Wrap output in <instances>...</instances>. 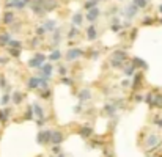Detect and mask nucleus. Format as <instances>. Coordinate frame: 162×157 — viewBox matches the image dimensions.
Instances as JSON below:
<instances>
[{
	"instance_id": "nucleus-2",
	"label": "nucleus",
	"mask_w": 162,
	"mask_h": 157,
	"mask_svg": "<svg viewBox=\"0 0 162 157\" xmlns=\"http://www.w3.org/2000/svg\"><path fill=\"white\" fill-rule=\"evenodd\" d=\"M52 134L53 132H50V131H43V132H40L38 134V143H41V145H44V143H49L50 140H52Z\"/></svg>"
},
{
	"instance_id": "nucleus-21",
	"label": "nucleus",
	"mask_w": 162,
	"mask_h": 157,
	"mask_svg": "<svg viewBox=\"0 0 162 157\" xmlns=\"http://www.w3.org/2000/svg\"><path fill=\"white\" fill-rule=\"evenodd\" d=\"M82 19H84L82 14H76V16H74V19H73L74 25H80V24H82Z\"/></svg>"
},
{
	"instance_id": "nucleus-12",
	"label": "nucleus",
	"mask_w": 162,
	"mask_h": 157,
	"mask_svg": "<svg viewBox=\"0 0 162 157\" xmlns=\"http://www.w3.org/2000/svg\"><path fill=\"white\" fill-rule=\"evenodd\" d=\"M87 36H88V39H96V36H98V33H96V29L91 25V27H88V30H87Z\"/></svg>"
},
{
	"instance_id": "nucleus-23",
	"label": "nucleus",
	"mask_w": 162,
	"mask_h": 157,
	"mask_svg": "<svg viewBox=\"0 0 162 157\" xmlns=\"http://www.w3.org/2000/svg\"><path fill=\"white\" fill-rule=\"evenodd\" d=\"M140 82H142V74H137V76H136V79H134V88H137L139 85H140Z\"/></svg>"
},
{
	"instance_id": "nucleus-34",
	"label": "nucleus",
	"mask_w": 162,
	"mask_h": 157,
	"mask_svg": "<svg viewBox=\"0 0 162 157\" xmlns=\"http://www.w3.org/2000/svg\"><path fill=\"white\" fill-rule=\"evenodd\" d=\"M32 116H33V112H32V108H29V110H27V113H25V118L32 119Z\"/></svg>"
},
{
	"instance_id": "nucleus-1",
	"label": "nucleus",
	"mask_w": 162,
	"mask_h": 157,
	"mask_svg": "<svg viewBox=\"0 0 162 157\" xmlns=\"http://www.w3.org/2000/svg\"><path fill=\"white\" fill-rule=\"evenodd\" d=\"M46 60V57H44L43 53H36L32 60H29V66L30 68H43V61Z\"/></svg>"
},
{
	"instance_id": "nucleus-9",
	"label": "nucleus",
	"mask_w": 162,
	"mask_h": 157,
	"mask_svg": "<svg viewBox=\"0 0 162 157\" xmlns=\"http://www.w3.org/2000/svg\"><path fill=\"white\" fill-rule=\"evenodd\" d=\"M98 16H99V10H98V8H93V10L88 11L87 19H88V21H95V19H98Z\"/></svg>"
},
{
	"instance_id": "nucleus-16",
	"label": "nucleus",
	"mask_w": 162,
	"mask_h": 157,
	"mask_svg": "<svg viewBox=\"0 0 162 157\" xmlns=\"http://www.w3.org/2000/svg\"><path fill=\"white\" fill-rule=\"evenodd\" d=\"M79 134L82 135L84 138H87V137H90V135H91V129H90V127H82V129H80V131H79Z\"/></svg>"
},
{
	"instance_id": "nucleus-39",
	"label": "nucleus",
	"mask_w": 162,
	"mask_h": 157,
	"mask_svg": "<svg viewBox=\"0 0 162 157\" xmlns=\"http://www.w3.org/2000/svg\"><path fill=\"white\" fill-rule=\"evenodd\" d=\"M60 74H61V76H65V74H66V68H63V66H60Z\"/></svg>"
},
{
	"instance_id": "nucleus-26",
	"label": "nucleus",
	"mask_w": 162,
	"mask_h": 157,
	"mask_svg": "<svg viewBox=\"0 0 162 157\" xmlns=\"http://www.w3.org/2000/svg\"><path fill=\"white\" fill-rule=\"evenodd\" d=\"M13 101H14L16 104H19L21 101H22V94H21V93H14V94H13Z\"/></svg>"
},
{
	"instance_id": "nucleus-18",
	"label": "nucleus",
	"mask_w": 162,
	"mask_h": 157,
	"mask_svg": "<svg viewBox=\"0 0 162 157\" xmlns=\"http://www.w3.org/2000/svg\"><path fill=\"white\" fill-rule=\"evenodd\" d=\"M60 57H61V53H60L58 50H53V52L50 53V57H49V58H50L52 61H57V60H60Z\"/></svg>"
},
{
	"instance_id": "nucleus-5",
	"label": "nucleus",
	"mask_w": 162,
	"mask_h": 157,
	"mask_svg": "<svg viewBox=\"0 0 162 157\" xmlns=\"http://www.w3.org/2000/svg\"><path fill=\"white\" fill-rule=\"evenodd\" d=\"M137 10H139V8L136 6V5H129L128 8H126V17H128V19H132V17L134 16H136V13H137Z\"/></svg>"
},
{
	"instance_id": "nucleus-3",
	"label": "nucleus",
	"mask_w": 162,
	"mask_h": 157,
	"mask_svg": "<svg viewBox=\"0 0 162 157\" xmlns=\"http://www.w3.org/2000/svg\"><path fill=\"white\" fill-rule=\"evenodd\" d=\"M82 53H84V52L80 50V49H71V50L66 53V60H69V61H71V60H76V58L80 57Z\"/></svg>"
},
{
	"instance_id": "nucleus-32",
	"label": "nucleus",
	"mask_w": 162,
	"mask_h": 157,
	"mask_svg": "<svg viewBox=\"0 0 162 157\" xmlns=\"http://www.w3.org/2000/svg\"><path fill=\"white\" fill-rule=\"evenodd\" d=\"M10 53L13 55V57H19L21 50H19V49H10Z\"/></svg>"
},
{
	"instance_id": "nucleus-45",
	"label": "nucleus",
	"mask_w": 162,
	"mask_h": 157,
	"mask_svg": "<svg viewBox=\"0 0 162 157\" xmlns=\"http://www.w3.org/2000/svg\"><path fill=\"white\" fill-rule=\"evenodd\" d=\"M24 2H25V3H27V2H29V0H24Z\"/></svg>"
},
{
	"instance_id": "nucleus-24",
	"label": "nucleus",
	"mask_w": 162,
	"mask_h": 157,
	"mask_svg": "<svg viewBox=\"0 0 162 157\" xmlns=\"http://www.w3.org/2000/svg\"><path fill=\"white\" fill-rule=\"evenodd\" d=\"M85 8H87V10H93V8H96V2H93V0H88V2L85 3Z\"/></svg>"
},
{
	"instance_id": "nucleus-43",
	"label": "nucleus",
	"mask_w": 162,
	"mask_h": 157,
	"mask_svg": "<svg viewBox=\"0 0 162 157\" xmlns=\"http://www.w3.org/2000/svg\"><path fill=\"white\" fill-rule=\"evenodd\" d=\"M80 110H82V107H80V105H77V107L74 108V112H80Z\"/></svg>"
},
{
	"instance_id": "nucleus-19",
	"label": "nucleus",
	"mask_w": 162,
	"mask_h": 157,
	"mask_svg": "<svg viewBox=\"0 0 162 157\" xmlns=\"http://www.w3.org/2000/svg\"><path fill=\"white\" fill-rule=\"evenodd\" d=\"M6 43H10V36H8V33H5V35L0 36V46H3V44H6Z\"/></svg>"
},
{
	"instance_id": "nucleus-47",
	"label": "nucleus",
	"mask_w": 162,
	"mask_h": 157,
	"mask_svg": "<svg viewBox=\"0 0 162 157\" xmlns=\"http://www.w3.org/2000/svg\"><path fill=\"white\" fill-rule=\"evenodd\" d=\"M14 2H16V0H14Z\"/></svg>"
},
{
	"instance_id": "nucleus-25",
	"label": "nucleus",
	"mask_w": 162,
	"mask_h": 157,
	"mask_svg": "<svg viewBox=\"0 0 162 157\" xmlns=\"http://www.w3.org/2000/svg\"><path fill=\"white\" fill-rule=\"evenodd\" d=\"M10 46H11V49H21V41H10Z\"/></svg>"
},
{
	"instance_id": "nucleus-31",
	"label": "nucleus",
	"mask_w": 162,
	"mask_h": 157,
	"mask_svg": "<svg viewBox=\"0 0 162 157\" xmlns=\"http://www.w3.org/2000/svg\"><path fill=\"white\" fill-rule=\"evenodd\" d=\"M44 33H46V29H44V27H38V29H36V35L38 36H43Z\"/></svg>"
},
{
	"instance_id": "nucleus-29",
	"label": "nucleus",
	"mask_w": 162,
	"mask_h": 157,
	"mask_svg": "<svg viewBox=\"0 0 162 157\" xmlns=\"http://www.w3.org/2000/svg\"><path fill=\"white\" fill-rule=\"evenodd\" d=\"M115 108H116L115 105H105V107H104V110H105L107 113H113V112H115Z\"/></svg>"
},
{
	"instance_id": "nucleus-17",
	"label": "nucleus",
	"mask_w": 162,
	"mask_h": 157,
	"mask_svg": "<svg viewBox=\"0 0 162 157\" xmlns=\"http://www.w3.org/2000/svg\"><path fill=\"white\" fill-rule=\"evenodd\" d=\"M146 3H148V0H134V5L137 8H145Z\"/></svg>"
},
{
	"instance_id": "nucleus-8",
	"label": "nucleus",
	"mask_w": 162,
	"mask_h": 157,
	"mask_svg": "<svg viewBox=\"0 0 162 157\" xmlns=\"http://www.w3.org/2000/svg\"><path fill=\"white\" fill-rule=\"evenodd\" d=\"M146 146H150V148H156V146H159V138H157L156 135H150V137H148V140H146Z\"/></svg>"
},
{
	"instance_id": "nucleus-40",
	"label": "nucleus",
	"mask_w": 162,
	"mask_h": 157,
	"mask_svg": "<svg viewBox=\"0 0 162 157\" xmlns=\"http://www.w3.org/2000/svg\"><path fill=\"white\" fill-rule=\"evenodd\" d=\"M8 99H10V97H8V94H5V96L2 97V104H6V102H8Z\"/></svg>"
},
{
	"instance_id": "nucleus-33",
	"label": "nucleus",
	"mask_w": 162,
	"mask_h": 157,
	"mask_svg": "<svg viewBox=\"0 0 162 157\" xmlns=\"http://www.w3.org/2000/svg\"><path fill=\"white\" fill-rule=\"evenodd\" d=\"M61 82H63V84H65V85H69V87L73 85V80H71V79H68V77H63V79H61Z\"/></svg>"
},
{
	"instance_id": "nucleus-38",
	"label": "nucleus",
	"mask_w": 162,
	"mask_h": 157,
	"mask_svg": "<svg viewBox=\"0 0 162 157\" xmlns=\"http://www.w3.org/2000/svg\"><path fill=\"white\" fill-rule=\"evenodd\" d=\"M143 24H145V25H150V24H153V19H151V17H146V19L143 21Z\"/></svg>"
},
{
	"instance_id": "nucleus-46",
	"label": "nucleus",
	"mask_w": 162,
	"mask_h": 157,
	"mask_svg": "<svg viewBox=\"0 0 162 157\" xmlns=\"http://www.w3.org/2000/svg\"><path fill=\"white\" fill-rule=\"evenodd\" d=\"M58 157H63V155H58Z\"/></svg>"
},
{
	"instance_id": "nucleus-22",
	"label": "nucleus",
	"mask_w": 162,
	"mask_h": 157,
	"mask_svg": "<svg viewBox=\"0 0 162 157\" xmlns=\"http://www.w3.org/2000/svg\"><path fill=\"white\" fill-rule=\"evenodd\" d=\"M33 110H35V113H36V116L43 118V108H41L40 105H36V104H35V105H33Z\"/></svg>"
},
{
	"instance_id": "nucleus-4",
	"label": "nucleus",
	"mask_w": 162,
	"mask_h": 157,
	"mask_svg": "<svg viewBox=\"0 0 162 157\" xmlns=\"http://www.w3.org/2000/svg\"><path fill=\"white\" fill-rule=\"evenodd\" d=\"M61 142H63V134L58 132V131H55V132L52 134V140H50V143L57 146V145H60Z\"/></svg>"
},
{
	"instance_id": "nucleus-35",
	"label": "nucleus",
	"mask_w": 162,
	"mask_h": 157,
	"mask_svg": "<svg viewBox=\"0 0 162 157\" xmlns=\"http://www.w3.org/2000/svg\"><path fill=\"white\" fill-rule=\"evenodd\" d=\"M77 33H79V30H77V29H76V27H74V29H73V30H71V32H69V38H73V36H76Z\"/></svg>"
},
{
	"instance_id": "nucleus-42",
	"label": "nucleus",
	"mask_w": 162,
	"mask_h": 157,
	"mask_svg": "<svg viewBox=\"0 0 162 157\" xmlns=\"http://www.w3.org/2000/svg\"><path fill=\"white\" fill-rule=\"evenodd\" d=\"M0 85H2V87H6V82H5V79H2V82H0Z\"/></svg>"
},
{
	"instance_id": "nucleus-37",
	"label": "nucleus",
	"mask_w": 162,
	"mask_h": 157,
	"mask_svg": "<svg viewBox=\"0 0 162 157\" xmlns=\"http://www.w3.org/2000/svg\"><path fill=\"white\" fill-rule=\"evenodd\" d=\"M120 29H121V27H120L118 24H113V25H112V30H113V32H118Z\"/></svg>"
},
{
	"instance_id": "nucleus-44",
	"label": "nucleus",
	"mask_w": 162,
	"mask_h": 157,
	"mask_svg": "<svg viewBox=\"0 0 162 157\" xmlns=\"http://www.w3.org/2000/svg\"><path fill=\"white\" fill-rule=\"evenodd\" d=\"M159 11H160V13H162V5H160V6H159Z\"/></svg>"
},
{
	"instance_id": "nucleus-15",
	"label": "nucleus",
	"mask_w": 162,
	"mask_h": 157,
	"mask_svg": "<svg viewBox=\"0 0 162 157\" xmlns=\"http://www.w3.org/2000/svg\"><path fill=\"white\" fill-rule=\"evenodd\" d=\"M132 64H134V66H140V68H143V69L148 68V64H146L145 61H142L140 58H134V60H132Z\"/></svg>"
},
{
	"instance_id": "nucleus-11",
	"label": "nucleus",
	"mask_w": 162,
	"mask_h": 157,
	"mask_svg": "<svg viewBox=\"0 0 162 157\" xmlns=\"http://www.w3.org/2000/svg\"><path fill=\"white\" fill-rule=\"evenodd\" d=\"M13 21H14V14L11 11H6L3 14V24H11Z\"/></svg>"
},
{
	"instance_id": "nucleus-6",
	"label": "nucleus",
	"mask_w": 162,
	"mask_h": 157,
	"mask_svg": "<svg viewBox=\"0 0 162 157\" xmlns=\"http://www.w3.org/2000/svg\"><path fill=\"white\" fill-rule=\"evenodd\" d=\"M52 74V66L47 63V64H43V68H41V76H43V79H47L49 76Z\"/></svg>"
},
{
	"instance_id": "nucleus-7",
	"label": "nucleus",
	"mask_w": 162,
	"mask_h": 157,
	"mask_svg": "<svg viewBox=\"0 0 162 157\" xmlns=\"http://www.w3.org/2000/svg\"><path fill=\"white\" fill-rule=\"evenodd\" d=\"M126 58H128V55H126V52L124 50H116V52H113V60H116V61H124Z\"/></svg>"
},
{
	"instance_id": "nucleus-20",
	"label": "nucleus",
	"mask_w": 162,
	"mask_h": 157,
	"mask_svg": "<svg viewBox=\"0 0 162 157\" xmlns=\"http://www.w3.org/2000/svg\"><path fill=\"white\" fill-rule=\"evenodd\" d=\"M44 29H46V30H53V29H55V22H53V21H47L46 24H44Z\"/></svg>"
},
{
	"instance_id": "nucleus-27",
	"label": "nucleus",
	"mask_w": 162,
	"mask_h": 157,
	"mask_svg": "<svg viewBox=\"0 0 162 157\" xmlns=\"http://www.w3.org/2000/svg\"><path fill=\"white\" fill-rule=\"evenodd\" d=\"M134 69H136V66H134V64H131V66H128V68H126V76H132V74H134Z\"/></svg>"
},
{
	"instance_id": "nucleus-30",
	"label": "nucleus",
	"mask_w": 162,
	"mask_h": 157,
	"mask_svg": "<svg viewBox=\"0 0 162 157\" xmlns=\"http://www.w3.org/2000/svg\"><path fill=\"white\" fill-rule=\"evenodd\" d=\"M6 116H8V110H5V112H0V121H6Z\"/></svg>"
},
{
	"instance_id": "nucleus-36",
	"label": "nucleus",
	"mask_w": 162,
	"mask_h": 157,
	"mask_svg": "<svg viewBox=\"0 0 162 157\" xmlns=\"http://www.w3.org/2000/svg\"><path fill=\"white\" fill-rule=\"evenodd\" d=\"M49 96H50V91H47V90H46V91H44V93L41 94V97H44V99H47Z\"/></svg>"
},
{
	"instance_id": "nucleus-14",
	"label": "nucleus",
	"mask_w": 162,
	"mask_h": 157,
	"mask_svg": "<svg viewBox=\"0 0 162 157\" xmlns=\"http://www.w3.org/2000/svg\"><path fill=\"white\" fill-rule=\"evenodd\" d=\"M153 105L162 108V94H156L154 96V99H153Z\"/></svg>"
},
{
	"instance_id": "nucleus-41",
	"label": "nucleus",
	"mask_w": 162,
	"mask_h": 157,
	"mask_svg": "<svg viewBox=\"0 0 162 157\" xmlns=\"http://www.w3.org/2000/svg\"><path fill=\"white\" fill-rule=\"evenodd\" d=\"M156 124H157V126H160V127H162V119H156Z\"/></svg>"
},
{
	"instance_id": "nucleus-13",
	"label": "nucleus",
	"mask_w": 162,
	"mask_h": 157,
	"mask_svg": "<svg viewBox=\"0 0 162 157\" xmlns=\"http://www.w3.org/2000/svg\"><path fill=\"white\" fill-rule=\"evenodd\" d=\"M77 96H79V99H80V101H87V99L91 97V93H90L88 90H82V91H80V93H79Z\"/></svg>"
},
{
	"instance_id": "nucleus-10",
	"label": "nucleus",
	"mask_w": 162,
	"mask_h": 157,
	"mask_svg": "<svg viewBox=\"0 0 162 157\" xmlns=\"http://www.w3.org/2000/svg\"><path fill=\"white\" fill-rule=\"evenodd\" d=\"M40 84H41V79H38V77H32L30 80H29V88L30 90H33V88H36V87H40Z\"/></svg>"
},
{
	"instance_id": "nucleus-28",
	"label": "nucleus",
	"mask_w": 162,
	"mask_h": 157,
	"mask_svg": "<svg viewBox=\"0 0 162 157\" xmlns=\"http://www.w3.org/2000/svg\"><path fill=\"white\" fill-rule=\"evenodd\" d=\"M52 41H53V44H55V46L58 44V41H60V30H55V35H53V39Z\"/></svg>"
}]
</instances>
